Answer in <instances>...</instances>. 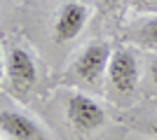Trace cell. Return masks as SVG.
Wrapping results in <instances>:
<instances>
[{
	"mask_svg": "<svg viewBox=\"0 0 157 140\" xmlns=\"http://www.w3.org/2000/svg\"><path fill=\"white\" fill-rule=\"evenodd\" d=\"M136 128L141 131V133H145L150 140H157V112L148 114V117H143V119H138Z\"/></svg>",
	"mask_w": 157,
	"mask_h": 140,
	"instance_id": "obj_8",
	"label": "cell"
},
{
	"mask_svg": "<svg viewBox=\"0 0 157 140\" xmlns=\"http://www.w3.org/2000/svg\"><path fill=\"white\" fill-rule=\"evenodd\" d=\"M148 87H150L152 96H157V54H152L150 63H148Z\"/></svg>",
	"mask_w": 157,
	"mask_h": 140,
	"instance_id": "obj_9",
	"label": "cell"
},
{
	"mask_svg": "<svg viewBox=\"0 0 157 140\" xmlns=\"http://www.w3.org/2000/svg\"><path fill=\"white\" fill-rule=\"evenodd\" d=\"M113 47L105 40H92L85 47H80L78 54L71 59L63 73V84L82 91L98 93L105 89V73L110 63Z\"/></svg>",
	"mask_w": 157,
	"mask_h": 140,
	"instance_id": "obj_1",
	"label": "cell"
},
{
	"mask_svg": "<svg viewBox=\"0 0 157 140\" xmlns=\"http://www.w3.org/2000/svg\"><path fill=\"white\" fill-rule=\"evenodd\" d=\"M92 16V7L82 2V0H68L59 7V12L54 16L52 23V38L59 45L73 42L82 31H85L87 21Z\"/></svg>",
	"mask_w": 157,
	"mask_h": 140,
	"instance_id": "obj_6",
	"label": "cell"
},
{
	"mask_svg": "<svg viewBox=\"0 0 157 140\" xmlns=\"http://www.w3.org/2000/svg\"><path fill=\"white\" fill-rule=\"evenodd\" d=\"M63 119L75 135L89 138L103 131L110 112L108 107L85 91H68L63 96Z\"/></svg>",
	"mask_w": 157,
	"mask_h": 140,
	"instance_id": "obj_3",
	"label": "cell"
},
{
	"mask_svg": "<svg viewBox=\"0 0 157 140\" xmlns=\"http://www.w3.org/2000/svg\"><path fill=\"white\" fill-rule=\"evenodd\" d=\"M38 84V63L26 47L12 45L5 49V89L14 98H26Z\"/></svg>",
	"mask_w": 157,
	"mask_h": 140,
	"instance_id": "obj_4",
	"label": "cell"
},
{
	"mask_svg": "<svg viewBox=\"0 0 157 140\" xmlns=\"http://www.w3.org/2000/svg\"><path fill=\"white\" fill-rule=\"evenodd\" d=\"M0 133L7 140H52L49 131L21 107L0 110Z\"/></svg>",
	"mask_w": 157,
	"mask_h": 140,
	"instance_id": "obj_5",
	"label": "cell"
},
{
	"mask_svg": "<svg viewBox=\"0 0 157 140\" xmlns=\"http://www.w3.org/2000/svg\"><path fill=\"white\" fill-rule=\"evenodd\" d=\"M124 38L131 47L157 54V14H152V16H138L136 21H131L127 26Z\"/></svg>",
	"mask_w": 157,
	"mask_h": 140,
	"instance_id": "obj_7",
	"label": "cell"
},
{
	"mask_svg": "<svg viewBox=\"0 0 157 140\" xmlns=\"http://www.w3.org/2000/svg\"><path fill=\"white\" fill-rule=\"evenodd\" d=\"M5 89V52L0 47V91Z\"/></svg>",
	"mask_w": 157,
	"mask_h": 140,
	"instance_id": "obj_10",
	"label": "cell"
},
{
	"mask_svg": "<svg viewBox=\"0 0 157 140\" xmlns=\"http://www.w3.org/2000/svg\"><path fill=\"white\" fill-rule=\"evenodd\" d=\"M141 59L136 54V47L131 45H120L113 49L110 63H108V73H105V91L115 103L127 105L138 87H141Z\"/></svg>",
	"mask_w": 157,
	"mask_h": 140,
	"instance_id": "obj_2",
	"label": "cell"
},
{
	"mask_svg": "<svg viewBox=\"0 0 157 140\" xmlns=\"http://www.w3.org/2000/svg\"><path fill=\"white\" fill-rule=\"evenodd\" d=\"M0 140H5V138H2V135H0Z\"/></svg>",
	"mask_w": 157,
	"mask_h": 140,
	"instance_id": "obj_11",
	"label": "cell"
}]
</instances>
